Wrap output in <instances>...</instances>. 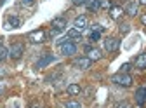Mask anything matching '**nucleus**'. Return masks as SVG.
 <instances>
[{
  "mask_svg": "<svg viewBox=\"0 0 146 108\" xmlns=\"http://www.w3.org/2000/svg\"><path fill=\"white\" fill-rule=\"evenodd\" d=\"M110 80H111L113 84H117V85H122V87H131L132 85V77L129 73H120V71L115 73Z\"/></svg>",
  "mask_w": 146,
  "mask_h": 108,
  "instance_id": "obj_1",
  "label": "nucleus"
},
{
  "mask_svg": "<svg viewBox=\"0 0 146 108\" xmlns=\"http://www.w3.org/2000/svg\"><path fill=\"white\" fill-rule=\"evenodd\" d=\"M26 39L31 42V44H42L45 40V31L44 30H35V31H30L26 35Z\"/></svg>",
  "mask_w": 146,
  "mask_h": 108,
  "instance_id": "obj_2",
  "label": "nucleus"
},
{
  "mask_svg": "<svg viewBox=\"0 0 146 108\" xmlns=\"http://www.w3.org/2000/svg\"><path fill=\"white\" fill-rule=\"evenodd\" d=\"M59 51H61L63 56H73V54H77V44L73 42V40L64 42V44L59 45Z\"/></svg>",
  "mask_w": 146,
  "mask_h": 108,
  "instance_id": "obj_3",
  "label": "nucleus"
},
{
  "mask_svg": "<svg viewBox=\"0 0 146 108\" xmlns=\"http://www.w3.org/2000/svg\"><path fill=\"white\" fill-rule=\"evenodd\" d=\"M23 52H25V45L23 44H12L11 45V49H9V58L11 59H19L21 56H23Z\"/></svg>",
  "mask_w": 146,
  "mask_h": 108,
  "instance_id": "obj_4",
  "label": "nucleus"
},
{
  "mask_svg": "<svg viewBox=\"0 0 146 108\" xmlns=\"http://www.w3.org/2000/svg\"><path fill=\"white\" fill-rule=\"evenodd\" d=\"M103 44H104V49H106L108 52H115V51H118V47H120V40L115 39V37H108Z\"/></svg>",
  "mask_w": 146,
  "mask_h": 108,
  "instance_id": "obj_5",
  "label": "nucleus"
},
{
  "mask_svg": "<svg viewBox=\"0 0 146 108\" xmlns=\"http://www.w3.org/2000/svg\"><path fill=\"white\" fill-rule=\"evenodd\" d=\"M85 52H87V58H89L90 61H99V59L103 58L101 51H99V49H96V47H90V45H87V47H85Z\"/></svg>",
  "mask_w": 146,
  "mask_h": 108,
  "instance_id": "obj_6",
  "label": "nucleus"
},
{
  "mask_svg": "<svg viewBox=\"0 0 146 108\" xmlns=\"http://www.w3.org/2000/svg\"><path fill=\"white\" fill-rule=\"evenodd\" d=\"M134 99L139 106H144L146 105V87H137V91L134 94Z\"/></svg>",
  "mask_w": 146,
  "mask_h": 108,
  "instance_id": "obj_7",
  "label": "nucleus"
},
{
  "mask_svg": "<svg viewBox=\"0 0 146 108\" xmlns=\"http://www.w3.org/2000/svg\"><path fill=\"white\" fill-rule=\"evenodd\" d=\"M87 25H89L87 16H78V17H75V21H73V28H77L80 31H84L87 28Z\"/></svg>",
  "mask_w": 146,
  "mask_h": 108,
  "instance_id": "obj_8",
  "label": "nucleus"
},
{
  "mask_svg": "<svg viewBox=\"0 0 146 108\" xmlns=\"http://www.w3.org/2000/svg\"><path fill=\"white\" fill-rule=\"evenodd\" d=\"M50 26H52V30H56V31H64L66 19H64V17H54L52 23H50Z\"/></svg>",
  "mask_w": 146,
  "mask_h": 108,
  "instance_id": "obj_9",
  "label": "nucleus"
},
{
  "mask_svg": "<svg viewBox=\"0 0 146 108\" xmlns=\"http://www.w3.org/2000/svg\"><path fill=\"white\" fill-rule=\"evenodd\" d=\"M75 65L78 70H87V68H90V65H92V61H90L87 56H82V58H78V59H75Z\"/></svg>",
  "mask_w": 146,
  "mask_h": 108,
  "instance_id": "obj_10",
  "label": "nucleus"
},
{
  "mask_svg": "<svg viewBox=\"0 0 146 108\" xmlns=\"http://www.w3.org/2000/svg\"><path fill=\"white\" fill-rule=\"evenodd\" d=\"M134 65H136V68H139V70H144V68H146V52L137 54L136 59H134Z\"/></svg>",
  "mask_w": 146,
  "mask_h": 108,
  "instance_id": "obj_11",
  "label": "nucleus"
},
{
  "mask_svg": "<svg viewBox=\"0 0 146 108\" xmlns=\"http://www.w3.org/2000/svg\"><path fill=\"white\" fill-rule=\"evenodd\" d=\"M54 61V56L52 54H45V56L42 58V59H38L36 61V65H35V68H45L49 63H52Z\"/></svg>",
  "mask_w": 146,
  "mask_h": 108,
  "instance_id": "obj_12",
  "label": "nucleus"
},
{
  "mask_svg": "<svg viewBox=\"0 0 146 108\" xmlns=\"http://www.w3.org/2000/svg\"><path fill=\"white\" fill-rule=\"evenodd\" d=\"M125 12L129 14V16H137L139 14V7H137V4H134V2H127V5H125Z\"/></svg>",
  "mask_w": 146,
  "mask_h": 108,
  "instance_id": "obj_13",
  "label": "nucleus"
},
{
  "mask_svg": "<svg viewBox=\"0 0 146 108\" xmlns=\"http://www.w3.org/2000/svg\"><path fill=\"white\" fill-rule=\"evenodd\" d=\"M5 23H7V28H19L21 26V19L17 16H9Z\"/></svg>",
  "mask_w": 146,
  "mask_h": 108,
  "instance_id": "obj_14",
  "label": "nucleus"
},
{
  "mask_svg": "<svg viewBox=\"0 0 146 108\" xmlns=\"http://www.w3.org/2000/svg\"><path fill=\"white\" fill-rule=\"evenodd\" d=\"M66 91H68V94H70V96H77V94H80V93H82V87H80L78 84H70V85L66 87Z\"/></svg>",
  "mask_w": 146,
  "mask_h": 108,
  "instance_id": "obj_15",
  "label": "nucleus"
},
{
  "mask_svg": "<svg viewBox=\"0 0 146 108\" xmlns=\"http://www.w3.org/2000/svg\"><path fill=\"white\" fill-rule=\"evenodd\" d=\"M68 39H80L82 37V31L80 30H77V28H71V30H68V35H66Z\"/></svg>",
  "mask_w": 146,
  "mask_h": 108,
  "instance_id": "obj_16",
  "label": "nucleus"
},
{
  "mask_svg": "<svg viewBox=\"0 0 146 108\" xmlns=\"http://www.w3.org/2000/svg\"><path fill=\"white\" fill-rule=\"evenodd\" d=\"M122 12H123V11H122V7H111V9H110V16H111L113 19H118Z\"/></svg>",
  "mask_w": 146,
  "mask_h": 108,
  "instance_id": "obj_17",
  "label": "nucleus"
},
{
  "mask_svg": "<svg viewBox=\"0 0 146 108\" xmlns=\"http://www.w3.org/2000/svg\"><path fill=\"white\" fill-rule=\"evenodd\" d=\"M7 58H9V49L0 44V61H4V59H7Z\"/></svg>",
  "mask_w": 146,
  "mask_h": 108,
  "instance_id": "obj_18",
  "label": "nucleus"
},
{
  "mask_svg": "<svg viewBox=\"0 0 146 108\" xmlns=\"http://www.w3.org/2000/svg\"><path fill=\"white\" fill-rule=\"evenodd\" d=\"M87 7H89L90 11H98V9H99V0H89V2H87Z\"/></svg>",
  "mask_w": 146,
  "mask_h": 108,
  "instance_id": "obj_19",
  "label": "nucleus"
},
{
  "mask_svg": "<svg viewBox=\"0 0 146 108\" xmlns=\"http://www.w3.org/2000/svg\"><path fill=\"white\" fill-rule=\"evenodd\" d=\"M101 39V33L99 31H90V35H89V40L90 42H98Z\"/></svg>",
  "mask_w": 146,
  "mask_h": 108,
  "instance_id": "obj_20",
  "label": "nucleus"
},
{
  "mask_svg": "<svg viewBox=\"0 0 146 108\" xmlns=\"http://www.w3.org/2000/svg\"><path fill=\"white\" fill-rule=\"evenodd\" d=\"M64 108H82L78 101H66L64 103Z\"/></svg>",
  "mask_w": 146,
  "mask_h": 108,
  "instance_id": "obj_21",
  "label": "nucleus"
},
{
  "mask_svg": "<svg viewBox=\"0 0 146 108\" xmlns=\"http://www.w3.org/2000/svg\"><path fill=\"white\" fill-rule=\"evenodd\" d=\"M129 31H131V25H129V23L120 25V33H123V35H125V33H129Z\"/></svg>",
  "mask_w": 146,
  "mask_h": 108,
  "instance_id": "obj_22",
  "label": "nucleus"
},
{
  "mask_svg": "<svg viewBox=\"0 0 146 108\" xmlns=\"http://www.w3.org/2000/svg\"><path fill=\"white\" fill-rule=\"evenodd\" d=\"M99 7H103V9H111V2H110V0H99Z\"/></svg>",
  "mask_w": 146,
  "mask_h": 108,
  "instance_id": "obj_23",
  "label": "nucleus"
},
{
  "mask_svg": "<svg viewBox=\"0 0 146 108\" xmlns=\"http://www.w3.org/2000/svg\"><path fill=\"white\" fill-rule=\"evenodd\" d=\"M129 70H131V63H125L120 66V73H129Z\"/></svg>",
  "mask_w": 146,
  "mask_h": 108,
  "instance_id": "obj_24",
  "label": "nucleus"
},
{
  "mask_svg": "<svg viewBox=\"0 0 146 108\" xmlns=\"http://www.w3.org/2000/svg\"><path fill=\"white\" fill-rule=\"evenodd\" d=\"M89 0H71V4L73 5H87Z\"/></svg>",
  "mask_w": 146,
  "mask_h": 108,
  "instance_id": "obj_25",
  "label": "nucleus"
},
{
  "mask_svg": "<svg viewBox=\"0 0 146 108\" xmlns=\"http://www.w3.org/2000/svg\"><path fill=\"white\" fill-rule=\"evenodd\" d=\"M19 4H21V5H33L35 0H19Z\"/></svg>",
  "mask_w": 146,
  "mask_h": 108,
  "instance_id": "obj_26",
  "label": "nucleus"
},
{
  "mask_svg": "<svg viewBox=\"0 0 146 108\" xmlns=\"http://www.w3.org/2000/svg\"><path fill=\"white\" fill-rule=\"evenodd\" d=\"M92 31H99V33H101V31H103V26H101V25H92Z\"/></svg>",
  "mask_w": 146,
  "mask_h": 108,
  "instance_id": "obj_27",
  "label": "nucleus"
},
{
  "mask_svg": "<svg viewBox=\"0 0 146 108\" xmlns=\"http://www.w3.org/2000/svg\"><path fill=\"white\" fill-rule=\"evenodd\" d=\"M4 89H5V84H4V80H0V93H2Z\"/></svg>",
  "mask_w": 146,
  "mask_h": 108,
  "instance_id": "obj_28",
  "label": "nucleus"
},
{
  "mask_svg": "<svg viewBox=\"0 0 146 108\" xmlns=\"http://www.w3.org/2000/svg\"><path fill=\"white\" fill-rule=\"evenodd\" d=\"M117 108H129V105H125V103H122V105H118Z\"/></svg>",
  "mask_w": 146,
  "mask_h": 108,
  "instance_id": "obj_29",
  "label": "nucleus"
},
{
  "mask_svg": "<svg viewBox=\"0 0 146 108\" xmlns=\"http://www.w3.org/2000/svg\"><path fill=\"white\" fill-rule=\"evenodd\" d=\"M137 4L139 5H146V0H137Z\"/></svg>",
  "mask_w": 146,
  "mask_h": 108,
  "instance_id": "obj_30",
  "label": "nucleus"
},
{
  "mask_svg": "<svg viewBox=\"0 0 146 108\" xmlns=\"http://www.w3.org/2000/svg\"><path fill=\"white\" fill-rule=\"evenodd\" d=\"M141 21H143V23L146 25V16H143V17H141Z\"/></svg>",
  "mask_w": 146,
  "mask_h": 108,
  "instance_id": "obj_31",
  "label": "nucleus"
},
{
  "mask_svg": "<svg viewBox=\"0 0 146 108\" xmlns=\"http://www.w3.org/2000/svg\"><path fill=\"white\" fill-rule=\"evenodd\" d=\"M33 108H40V106H33Z\"/></svg>",
  "mask_w": 146,
  "mask_h": 108,
  "instance_id": "obj_32",
  "label": "nucleus"
}]
</instances>
